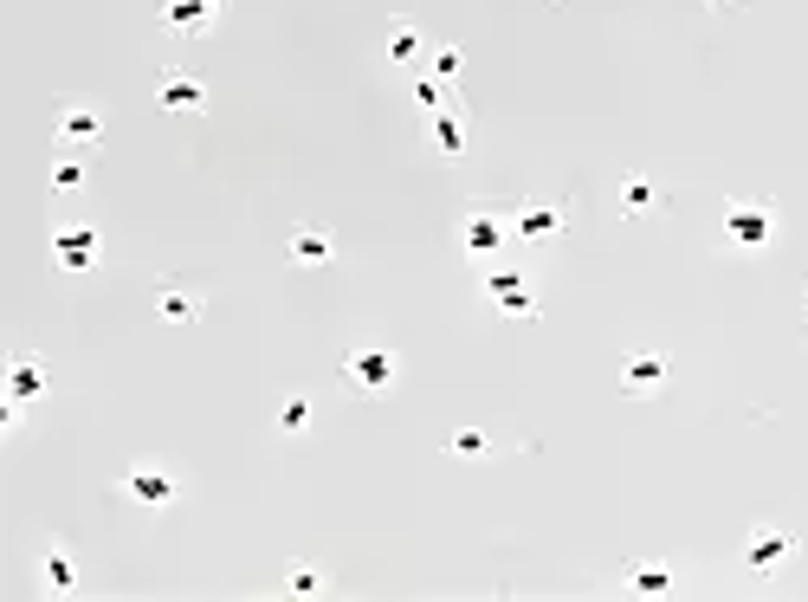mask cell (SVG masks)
Listing matches in <instances>:
<instances>
[{"label": "cell", "instance_id": "cell-1", "mask_svg": "<svg viewBox=\"0 0 808 602\" xmlns=\"http://www.w3.org/2000/svg\"><path fill=\"white\" fill-rule=\"evenodd\" d=\"M563 227H569V201L537 194V201H524V208L512 214V240H524V247H556Z\"/></svg>", "mask_w": 808, "mask_h": 602}, {"label": "cell", "instance_id": "cell-2", "mask_svg": "<svg viewBox=\"0 0 808 602\" xmlns=\"http://www.w3.org/2000/svg\"><path fill=\"white\" fill-rule=\"evenodd\" d=\"M725 240H731L737 253H764L776 240V208L770 201H731L725 208Z\"/></svg>", "mask_w": 808, "mask_h": 602}, {"label": "cell", "instance_id": "cell-3", "mask_svg": "<svg viewBox=\"0 0 808 602\" xmlns=\"http://www.w3.org/2000/svg\"><path fill=\"white\" fill-rule=\"evenodd\" d=\"M459 247H466V260H498V253L512 247V221L492 214V208H473L466 227H459Z\"/></svg>", "mask_w": 808, "mask_h": 602}, {"label": "cell", "instance_id": "cell-4", "mask_svg": "<svg viewBox=\"0 0 808 602\" xmlns=\"http://www.w3.org/2000/svg\"><path fill=\"white\" fill-rule=\"evenodd\" d=\"M155 104H162V111H175V117L208 111V78H194V72H162V78H155Z\"/></svg>", "mask_w": 808, "mask_h": 602}, {"label": "cell", "instance_id": "cell-5", "mask_svg": "<svg viewBox=\"0 0 808 602\" xmlns=\"http://www.w3.org/2000/svg\"><path fill=\"white\" fill-rule=\"evenodd\" d=\"M221 7H226V0H162L155 13H162V27H169V33L201 39L214 20H221Z\"/></svg>", "mask_w": 808, "mask_h": 602}, {"label": "cell", "instance_id": "cell-6", "mask_svg": "<svg viewBox=\"0 0 808 602\" xmlns=\"http://www.w3.org/2000/svg\"><path fill=\"white\" fill-rule=\"evenodd\" d=\"M466 137H473V123H466V111H459V104L427 111V143H434V155H441V162H459V155H466Z\"/></svg>", "mask_w": 808, "mask_h": 602}, {"label": "cell", "instance_id": "cell-7", "mask_svg": "<svg viewBox=\"0 0 808 602\" xmlns=\"http://www.w3.org/2000/svg\"><path fill=\"white\" fill-rule=\"evenodd\" d=\"M123 492H130L143 512H162V505L175 499V480H169V466H130V473H123Z\"/></svg>", "mask_w": 808, "mask_h": 602}, {"label": "cell", "instance_id": "cell-8", "mask_svg": "<svg viewBox=\"0 0 808 602\" xmlns=\"http://www.w3.org/2000/svg\"><path fill=\"white\" fill-rule=\"evenodd\" d=\"M789 558H796V538H789V531H757V538L744 544V570H750V576H770V570L789 564Z\"/></svg>", "mask_w": 808, "mask_h": 602}, {"label": "cell", "instance_id": "cell-9", "mask_svg": "<svg viewBox=\"0 0 808 602\" xmlns=\"http://www.w3.org/2000/svg\"><path fill=\"white\" fill-rule=\"evenodd\" d=\"M52 260H59V272H91L98 233H91V227H59V233H52Z\"/></svg>", "mask_w": 808, "mask_h": 602}, {"label": "cell", "instance_id": "cell-10", "mask_svg": "<svg viewBox=\"0 0 808 602\" xmlns=\"http://www.w3.org/2000/svg\"><path fill=\"white\" fill-rule=\"evenodd\" d=\"M485 292H492V304H498L505 318H537V292H531V279H517V272H492Z\"/></svg>", "mask_w": 808, "mask_h": 602}, {"label": "cell", "instance_id": "cell-11", "mask_svg": "<svg viewBox=\"0 0 808 602\" xmlns=\"http://www.w3.org/2000/svg\"><path fill=\"white\" fill-rule=\"evenodd\" d=\"M98 137H104V117L91 111V104H59V143H65V150H84V143H98Z\"/></svg>", "mask_w": 808, "mask_h": 602}, {"label": "cell", "instance_id": "cell-12", "mask_svg": "<svg viewBox=\"0 0 808 602\" xmlns=\"http://www.w3.org/2000/svg\"><path fill=\"white\" fill-rule=\"evenodd\" d=\"M343 377L356 382V389H388V382H395V357H388V350H350Z\"/></svg>", "mask_w": 808, "mask_h": 602}, {"label": "cell", "instance_id": "cell-13", "mask_svg": "<svg viewBox=\"0 0 808 602\" xmlns=\"http://www.w3.org/2000/svg\"><path fill=\"white\" fill-rule=\"evenodd\" d=\"M7 389H13V402H33V395L52 389V377H46V363H39L33 350H20V357H13V370H7Z\"/></svg>", "mask_w": 808, "mask_h": 602}, {"label": "cell", "instance_id": "cell-14", "mask_svg": "<svg viewBox=\"0 0 808 602\" xmlns=\"http://www.w3.org/2000/svg\"><path fill=\"white\" fill-rule=\"evenodd\" d=\"M666 382V357H654V350H640V357H627L622 363V389L627 395H654Z\"/></svg>", "mask_w": 808, "mask_h": 602}, {"label": "cell", "instance_id": "cell-15", "mask_svg": "<svg viewBox=\"0 0 808 602\" xmlns=\"http://www.w3.org/2000/svg\"><path fill=\"white\" fill-rule=\"evenodd\" d=\"M382 52H388V66H414V59L427 52V39H421V27H414V20H388Z\"/></svg>", "mask_w": 808, "mask_h": 602}, {"label": "cell", "instance_id": "cell-16", "mask_svg": "<svg viewBox=\"0 0 808 602\" xmlns=\"http://www.w3.org/2000/svg\"><path fill=\"white\" fill-rule=\"evenodd\" d=\"M297 265H331V253H336V240L324 233V227H297L292 233V247H285Z\"/></svg>", "mask_w": 808, "mask_h": 602}, {"label": "cell", "instance_id": "cell-17", "mask_svg": "<svg viewBox=\"0 0 808 602\" xmlns=\"http://www.w3.org/2000/svg\"><path fill=\"white\" fill-rule=\"evenodd\" d=\"M660 208V189L647 182V175H634V182H622V214L634 221V214H654Z\"/></svg>", "mask_w": 808, "mask_h": 602}, {"label": "cell", "instance_id": "cell-18", "mask_svg": "<svg viewBox=\"0 0 808 602\" xmlns=\"http://www.w3.org/2000/svg\"><path fill=\"white\" fill-rule=\"evenodd\" d=\"M155 311H162V318H169V324H194V318H201V299H194V292H182V285H175V292H162V299H155Z\"/></svg>", "mask_w": 808, "mask_h": 602}, {"label": "cell", "instance_id": "cell-19", "mask_svg": "<svg viewBox=\"0 0 808 602\" xmlns=\"http://www.w3.org/2000/svg\"><path fill=\"white\" fill-rule=\"evenodd\" d=\"M627 583H634L640 596H666V590H673V570L666 564H634L627 570Z\"/></svg>", "mask_w": 808, "mask_h": 602}, {"label": "cell", "instance_id": "cell-20", "mask_svg": "<svg viewBox=\"0 0 808 602\" xmlns=\"http://www.w3.org/2000/svg\"><path fill=\"white\" fill-rule=\"evenodd\" d=\"M84 189V162H78V155H59V162H52V194H78Z\"/></svg>", "mask_w": 808, "mask_h": 602}, {"label": "cell", "instance_id": "cell-21", "mask_svg": "<svg viewBox=\"0 0 808 602\" xmlns=\"http://www.w3.org/2000/svg\"><path fill=\"white\" fill-rule=\"evenodd\" d=\"M279 428H285V434H304V428H311V402H304V395H285V402H279Z\"/></svg>", "mask_w": 808, "mask_h": 602}, {"label": "cell", "instance_id": "cell-22", "mask_svg": "<svg viewBox=\"0 0 808 602\" xmlns=\"http://www.w3.org/2000/svg\"><path fill=\"white\" fill-rule=\"evenodd\" d=\"M39 570H46V583H52V590H72V583H78V570H72L65 551H46V564H39Z\"/></svg>", "mask_w": 808, "mask_h": 602}, {"label": "cell", "instance_id": "cell-23", "mask_svg": "<svg viewBox=\"0 0 808 602\" xmlns=\"http://www.w3.org/2000/svg\"><path fill=\"white\" fill-rule=\"evenodd\" d=\"M414 104L421 111H446V78H414Z\"/></svg>", "mask_w": 808, "mask_h": 602}, {"label": "cell", "instance_id": "cell-24", "mask_svg": "<svg viewBox=\"0 0 808 602\" xmlns=\"http://www.w3.org/2000/svg\"><path fill=\"white\" fill-rule=\"evenodd\" d=\"M446 453H459V460H478V453H485V434H478V428H459V434L446 441Z\"/></svg>", "mask_w": 808, "mask_h": 602}, {"label": "cell", "instance_id": "cell-25", "mask_svg": "<svg viewBox=\"0 0 808 602\" xmlns=\"http://www.w3.org/2000/svg\"><path fill=\"white\" fill-rule=\"evenodd\" d=\"M285 583H292V596H317V590H324V576H317L311 564H292V576H285Z\"/></svg>", "mask_w": 808, "mask_h": 602}, {"label": "cell", "instance_id": "cell-26", "mask_svg": "<svg viewBox=\"0 0 808 602\" xmlns=\"http://www.w3.org/2000/svg\"><path fill=\"white\" fill-rule=\"evenodd\" d=\"M434 78H459V46H441L434 52Z\"/></svg>", "mask_w": 808, "mask_h": 602}, {"label": "cell", "instance_id": "cell-27", "mask_svg": "<svg viewBox=\"0 0 808 602\" xmlns=\"http://www.w3.org/2000/svg\"><path fill=\"white\" fill-rule=\"evenodd\" d=\"M705 7H731V0H705Z\"/></svg>", "mask_w": 808, "mask_h": 602}]
</instances>
